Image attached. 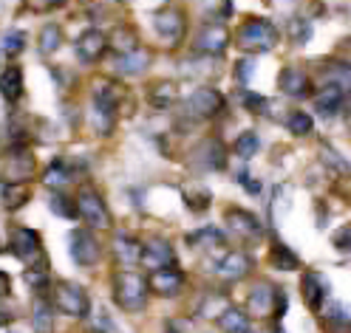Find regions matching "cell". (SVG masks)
<instances>
[{
    "instance_id": "5",
    "label": "cell",
    "mask_w": 351,
    "mask_h": 333,
    "mask_svg": "<svg viewBox=\"0 0 351 333\" xmlns=\"http://www.w3.org/2000/svg\"><path fill=\"white\" fill-rule=\"evenodd\" d=\"M77 209H80V220L85 224V229H94V232H102V229H111V209H108L105 198L99 195L97 187H82L80 195H77Z\"/></svg>"
},
{
    "instance_id": "34",
    "label": "cell",
    "mask_w": 351,
    "mask_h": 333,
    "mask_svg": "<svg viewBox=\"0 0 351 333\" xmlns=\"http://www.w3.org/2000/svg\"><path fill=\"white\" fill-rule=\"evenodd\" d=\"M283 124H287V130L298 139H306V136H312L315 133V119L306 114V110H292V114L283 119Z\"/></svg>"
},
{
    "instance_id": "45",
    "label": "cell",
    "mask_w": 351,
    "mask_h": 333,
    "mask_svg": "<svg viewBox=\"0 0 351 333\" xmlns=\"http://www.w3.org/2000/svg\"><path fill=\"white\" fill-rule=\"evenodd\" d=\"M252 74H255V59L252 57H244V59L235 62V79H238L241 88H250Z\"/></svg>"
},
{
    "instance_id": "30",
    "label": "cell",
    "mask_w": 351,
    "mask_h": 333,
    "mask_svg": "<svg viewBox=\"0 0 351 333\" xmlns=\"http://www.w3.org/2000/svg\"><path fill=\"white\" fill-rule=\"evenodd\" d=\"M62 40H65L62 26H60V23H46V26L40 29V34H37V54H40V57L57 54L60 46H62Z\"/></svg>"
},
{
    "instance_id": "26",
    "label": "cell",
    "mask_w": 351,
    "mask_h": 333,
    "mask_svg": "<svg viewBox=\"0 0 351 333\" xmlns=\"http://www.w3.org/2000/svg\"><path fill=\"white\" fill-rule=\"evenodd\" d=\"M114 68H117V74H122V77H142V74L150 68V54L142 51V49L130 51V54H119V57L114 59Z\"/></svg>"
},
{
    "instance_id": "52",
    "label": "cell",
    "mask_w": 351,
    "mask_h": 333,
    "mask_svg": "<svg viewBox=\"0 0 351 333\" xmlns=\"http://www.w3.org/2000/svg\"><path fill=\"white\" fill-rule=\"evenodd\" d=\"M12 291V277L6 271H0V299H6Z\"/></svg>"
},
{
    "instance_id": "37",
    "label": "cell",
    "mask_w": 351,
    "mask_h": 333,
    "mask_svg": "<svg viewBox=\"0 0 351 333\" xmlns=\"http://www.w3.org/2000/svg\"><path fill=\"white\" fill-rule=\"evenodd\" d=\"M108 46H111L117 54H130V51H136V34L130 31V26H119L114 29L111 34H108Z\"/></svg>"
},
{
    "instance_id": "20",
    "label": "cell",
    "mask_w": 351,
    "mask_h": 333,
    "mask_svg": "<svg viewBox=\"0 0 351 333\" xmlns=\"http://www.w3.org/2000/svg\"><path fill=\"white\" fill-rule=\"evenodd\" d=\"M37 172V161L29 150L6 152V184H29Z\"/></svg>"
},
{
    "instance_id": "29",
    "label": "cell",
    "mask_w": 351,
    "mask_h": 333,
    "mask_svg": "<svg viewBox=\"0 0 351 333\" xmlns=\"http://www.w3.org/2000/svg\"><path fill=\"white\" fill-rule=\"evenodd\" d=\"M54 317L57 310L49 297H37L32 305V328L34 333H54Z\"/></svg>"
},
{
    "instance_id": "50",
    "label": "cell",
    "mask_w": 351,
    "mask_h": 333,
    "mask_svg": "<svg viewBox=\"0 0 351 333\" xmlns=\"http://www.w3.org/2000/svg\"><path fill=\"white\" fill-rule=\"evenodd\" d=\"M14 319H17V308H14V305H9L6 299H0V328L12 325Z\"/></svg>"
},
{
    "instance_id": "28",
    "label": "cell",
    "mask_w": 351,
    "mask_h": 333,
    "mask_svg": "<svg viewBox=\"0 0 351 333\" xmlns=\"http://www.w3.org/2000/svg\"><path fill=\"white\" fill-rule=\"evenodd\" d=\"M117 119H119V107L94 102V107H91V127H94L97 136H111V133L117 130Z\"/></svg>"
},
{
    "instance_id": "32",
    "label": "cell",
    "mask_w": 351,
    "mask_h": 333,
    "mask_svg": "<svg viewBox=\"0 0 351 333\" xmlns=\"http://www.w3.org/2000/svg\"><path fill=\"white\" fill-rule=\"evenodd\" d=\"M23 280L29 285V291H34L40 297H46V291H51V285H54L46 265H29V269L23 271Z\"/></svg>"
},
{
    "instance_id": "49",
    "label": "cell",
    "mask_w": 351,
    "mask_h": 333,
    "mask_svg": "<svg viewBox=\"0 0 351 333\" xmlns=\"http://www.w3.org/2000/svg\"><path fill=\"white\" fill-rule=\"evenodd\" d=\"M167 333H193V319L187 317H176L167 322Z\"/></svg>"
},
{
    "instance_id": "4",
    "label": "cell",
    "mask_w": 351,
    "mask_h": 333,
    "mask_svg": "<svg viewBox=\"0 0 351 333\" xmlns=\"http://www.w3.org/2000/svg\"><path fill=\"white\" fill-rule=\"evenodd\" d=\"M227 110V96L210 85H199L184 96L182 102V116L193 119V122H210L218 119Z\"/></svg>"
},
{
    "instance_id": "2",
    "label": "cell",
    "mask_w": 351,
    "mask_h": 333,
    "mask_svg": "<svg viewBox=\"0 0 351 333\" xmlns=\"http://www.w3.org/2000/svg\"><path fill=\"white\" fill-rule=\"evenodd\" d=\"M235 42H238V49L247 54H267L280 42V31L272 20L247 17L235 31Z\"/></svg>"
},
{
    "instance_id": "41",
    "label": "cell",
    "mask_w": 351,
    "mask_h": 333,
    "mask_svg": "<svg viewBox=\"0 0 351 333\" xmlns=\"http://www.w3.org/2000/svg\"><path fill=\"white\" fill-rule=\"evenodd\" d=\"M320 317L335 328H351V310L343 302H328V308L320 310Z\"/></svg>"
},
{
    "instance_id": "24",
    "label": "cell",
    "mask_w": 351,
    "mask_h": 333,
    "mask_svg": "<svg viewBox=\"0 0 351 333\" xmlns=\"http://www.w3.org/2000/svg\"><path fill=\"white\" fill-rule=\"evenodd\" d=\"M147 102L153 110H170L176 102H179V85L170 82V79L153 82L150 91H147Z\"/></svg>"
},
{
    "instance_id": "42",
    "label": "cell",
    "mask_w": 351,
    "mask_h": 333,
    "mask_svg": "<svg viewBox=\"0 0 351 333\" xmlns=\"http://www.w3.org/2000/svg\"><path fill=\"white\" fill-rule=\"evenodd\" d=\"M312 20L306 17H289V40L295 46H306V42L312 40Z\"/></svg>"
},
{
    "instance_id": "7",
    "label": "cell",
    "mask_w": 351,
    "mask_h": 333,
    "mask_svg": "<svg viewBox=\"0 0 351 333\" xmlns=\"http://www.w3.org/2000/svg\"><path fill=\"white\" fill-rule=\"evenodd\" d=\"M230 46V29L224 26V20H210L204 23L199 31H195L193 40V49L195 54H204V57H221Z\"/></svg>"
},
{
    "instance_id": "31",
    "label": "cell",
    "mask_w": 351,
    "mask_h": 333,
    "mask_svg": "<svg viewBox=\"0 0 351 333\" xmlns=\"http://www.w3.org/2000/svg\"><path fill=\"white\" fill-rule=\"evenodd\" d=\"M227 308H230V302H227V297L221 291H210V294H204L199 299V305H195V319L199 317L202 319H218Z\"/></svg>"
},
{
    "instance_id": "40",
    "label": "cell",
    "mask_w": 351,
    "mask_h": 333,
    "mask_svg": "<svg viewBox=\"0 0 351 333\" xmlns=\"http://www.w3.org/2000/svg\"><path fill=\"white\" fill-rule=\"evenodd\" d=\"M238 99H241V105H244V110H250L252 116H263V114H267V107L272 105L267 96L258 94V91H252V88H241Z\"/></svg>"
},
{
    "instance_id": "10",
    "label": "cell",
    "mask_w": 351,
    "mask_h": 333,
    "mask_svg": "<svg viewBox=\"0 0 351 333\" xmlns=\"http://www.w3.org/2000/svg\"><path fill=\"white\" fill-rule=\"evenodd\" d=\"M147 285H150V294H156V297H162V299H173V297H179V294L184 291L187 274L179 269V265H167V269L150 271Z\"/></svg>"
},
{
    "instance_id": "51",
    "label": "cell",
    "mask_w": 351,
    "mask_h": 333,
    "mask_svg": "<svg viewBox=\"0 0 351 333\" xmlns=\"http://www.w3.org/2000/svg\"><path fill=\"white\" fill-rule=\"evenodd\" d=\"M29 3H32L34 9H40V12H49V9H60V6H65L69 0H29Z\"/></svg>"
},
{
    "instance_id": "35",
    "label": "cell",
    "mask_w": 351,
    "mask_h": 333,
    "mask_svg": "<svg viewBox=\"0 0 351 333\" xmlns=\"http://www.w3.org/2000/svg\"><path fill=\"white\" fill-rule=\"evenodd\" d=\"M182 198H184L187 209H193V212H207V209H210V201H213L210 189H207V187H199V184L182 187Z\"/></svg>"
},
{
    "instance_id": "22",
    "label": "cell",
    "mask_w": 351,
    "mask_h": 333,
    "mask_svg": "<svg viewBox=\"0 0 351 333\" xmlns=\"http://www.w3.org/2000/svg\"><path fill=\"white\" fill-rule=\"evenodd\" d=\"M187 243L193 249H202V252H218L221 254V246H227V235L218 229V226H213V224H207V226H202V229H195V232H190L187 235Z\"/></svg>"
},
{
    "instance_id": "8",
    "label": "cell",
    "mask_w": 351,
    "mask_h": 333,
    "mask_svg": "<svg viewBox=\"0 0 351 333\" xmlns=\"http://www.w3.org/2000/svg\"><path fill=\"white\" fill-rule=\"evenodd\" d=\"M252 271V257L244 249H227L218 254V260L213 263V274L224 282H235V280H244Z\"/></svg>"
},
{
    "instance_id": "21",
    "label": "cell",
    "mask_w": 351,
    "mask_h": 333,
    "mask_svg": "<svg viewBox=\"0 0 351 333\" xmlns=\"http://www.w3.org/2000/svg\"><path fill=\"white\" fill-rule=\"evenodd\" d=\"M74 178H77V170H74L69 161H65L62 155L51 159V164L43 170V187H49V189H54V192H62Z\"/></svg>"
},
{
    "instance_id": "36",
    "label": "cell",
    "mask_w": 351,
    "mask_h": 333,
    "mask_svg": "<svg viewBox=\"0 0 351 333\" xmlns=\"http://www.w3.org/2000/svg\"><path fill=\"white\" fill-rule=\"evenodd\" d=\"M49 209H51L57 217H65V220H80L77 201H74V198H69L65 192H51V198H49Z\"/></svg>"
},
{
    "instance_id": "25",
    "label": "cell",
    "mask_w": 351,
    "mask_h": 333,
    "mask_svg": "<svg viewBox=\"0 0 351 333\" xmlns=\"http://www.w3.org/2000/svg\"><path fill=\"white\" fill-rule=\"evenodd\" d=\"M215 322H218V328H221V333H255L252 330V317L247 314V308H238V305H230Z\"/></svg>"
},
{
    "instance_id": "15",
    "label": "cell",
    "mask_w": 351,
    "mask_h": 333,
    "mask_svg": "<svg viewBox=\"0 0 351 333\" xmlns=\"http://www.w3.org/2000/svg\"><path fill=\"white\" fill-rule=\"evenodd\" d=\"M224 142L218 139H204L199 147L193 150V170L199 172H218L227 167V155H224Z\"/></svg>"
},
{
    "instance_id": "13",
    "label": "cell",
    "mask_w": 351,
    "mask_h": 333,
    "mask_svg": "<svg viewBox=\"0 0 351 333\" xmlns=\"http://www.w3.org/2000/svg\"><path fill=\"white\" fill-rule=\"evenodd\" d=\"M9 252L23 260V263H32L40 257L43 252V237L37 229H29V226H14L12 235H9Z\"/></svg>"
},
{
    "instance_id": "33",
    "label": "cell",
    "mask_w": 351,
    "mask_h": 333,
    "mask_svg": "<svg viewBox=\"0 0 351 333\" xmlns=\"http://www.w3.org/2000/svg\"><path fill=\"white\" fill-rule=\"evenodd\" d=\"M232 150H235V155H238L241 161L255 159L258 150H261L258 133H255V130H241V133H238V139H235V144H232Z\"/></svg>"
},
{
    "instance_id": "53",
    "label": "cell",
    "mask_w": 351,
    "mask_h": 333,
    "mask_svg": "<svg viewBox=\"0 0 351 333\" xmlns=\"http://www.w3.org/2000/svg\"><path fill=\"white\" fill-rule=\"evenodd\" d=\"M272 333H287V330H283L280 325H275V328H272Z\"/></svg>"
},
{
    "instance_id": "46",
    "label": "cell",
    "mask_w": 351,
    "mask_h": 333,
    "mask_svg": "<svg viewBox=\"0 0 351 333\" xmlns=\"http://www.w3.org/2000/svg\"><path fill=\"white\" fill-rule=\"evenodd\" d=\"M332 246L343 254H351V224H343L335 235H332Z\"/></svg>"
},
{
    "instance_id": "48",
    "label": "cell",
    "mask_w": 351,
    "mask_h": 333,
    "mask_svg": "<svg viewBox=\"0 0 351 333\" xmlns=\"http://www.w3.org/2000/svg\"><path fill=\"white\" fill-rule=\"evenodd\" d=\"M235 181H238V187H244L250 195H258V192H261V181H255V178H252V172H250L247 167L235 175Z\"/></svg>"
},
{
    "instance_id": "14",
    "label": "cell",
    "mask_w": 351,
    "mask_h": 333,
    "mask_svg": "<svg viewBox=\"0 0 351 333\" xmlns=\"http://www.w3.org/2000/svg\"><path fill=\"white\" fill-rule=\"evenodd\" d=\"M224 220H227V229L241 237V240H258L263 237V224L244 207H230L224 212Z\"/></svg>"
},
{
    "instance_id": "6",
    "label": "cell",
    "mask_w": 351,
    "mask_h": 333,
    "mask_svg": "<svg viewBox=\"0 0 351 333\" xmlns=\"http://www.w3.org/2000/svg\"><path fill=\"white\" fill-rule=\"evenodd\" d=\"M69 254L80 269H94V265L102 260V243L94 235V229H85V226L74 229L69 235Z\"/></svg>"
},
{
    "instance_id": "27",
    "label": "cell",
    "mask_w": 351,
    "mask_h": 333,
    "mask_svg": "<svg viewBox=\"0 0 351 333\" xmlns=\"http://www.w3.org/2000/svg\"><path fill=\"white\" fill-rule=\"evenodd\" d=\"M269 265H272V269H278V271H298L303 263H300L298 252H292L287 243L275 237L272 246H269Z\"/></svg>"
},
{
    "instance_id": "18",
    "label": "cell",
    "mask_w": 351,
    "mask_h": 333,
    "mask_svg": "<svg viewBox=\"0 0 351 333\" xmlns=\"http://www.w3.org/2000/svg\"><path fill=\"white\" fill-rule=\"evenodd\" d=\"M278 291L280 288L269 285V282H258L250 297H247V314L252 319H267V317H275V302H278Z\"/></svg>"
},
{
    "instance_id": "1",
    "label": "cell",
    "mask_w": 351,
    "mask_h": 333,
    "mask_svg": "<svg viewBox=\"0 0 351 333\" xmlns=\"http://www.w3.org/2000/svg\"><path fill=\"white\" fill-rule=\"evenodd\" d=\"M111 294L125 314H142L150 299V285L139 271L119 269L111 274Z\"/></svg>"
},
{
    "instance_id": "23",
    "label": "cell",
    "mask_w": 351,
    "mask_h": 333,
    "mask_svg": "<svg viewBox=\"0 0 351 333\" xmlns=\"http://www.w3.org/2000/svg\"><path fill=\"white\" fill-rule=\"evenodd\" d=\"M23 68L20 65H9V68L0 71V96H3V102L9 105H17L20 99H23Z\"/></svg>"
},
{
    "instance_id": "17",
    "label": "cell",
    "mask_w": 351,
    "mask_h": 333,
    "mask_svg": "<svg viewBox=\"0 0 351 333\" xmlns=\"http://www.w3.org/2000/svg\"><path fill=\"white\" fill-rule=\"evenodd\" d=\"M142 265L150 271L167 269V265H176V249L167 237H150L147 243H142Z\"/></svg>"
},
{
    "instance_id": "44",
    "label": "cell",
    "mask_w": 351,
    "mask_h": 333,
    "mask_svg": "<svg viewBox=\"0 0 351 333\" xmlns=\"http://www.w3.org/2000/svg\"><path fill=\"white\" fill-rule=\"evenodd\" d=\"M320 152H323V161H326L328 167H332L335 172H343V175H348V172H351V164L343 159V155H340L337 150H332L328 144H323V147H320Z\"/></svg>"
},
{
    "instance_id": "43",
    "label": "cell",
    "mask_w": 351,
    "mask_h": 333,
    "mask_svg": "<svg viewBox=\"0 0 351 333\" xmlns=\"http://www.w3.org/2000/svg\"><path fill=\"white\" fill-rule=\"evenodd\" d=\"M210 20H224L232 14V0H195Z\"/></svg>"
},
{
    "instance_id": "9",
    "label": "cell",
    "mask_w": 351,
    "mask_h": 333,
    "mask_svg": "<svg viewBox=\"0 0 351 333\" xmlns=\"http://www.w3.org/2000/svg\"><path fill=\"white\" fill-rule=\"evenodd\" d=\"M153 29L167 46H179L187 34V17L179 9H159L153 12Z\"/></svg>"
},
{
    "instance_id": "11",
    "label": "cell",
    "mask_w": 351,
    "mask_h": 333,
    "mask_svg": "<svg viewBox=\"0 0 351 333\" xmlns=\"http://www.w3.org/2000/svg\"><path fill=\"white\" fill-rule=\"evenodd\" d=\"M278 88H280V94L289 96V99H309V96H315L312 77H309V71H303L300 65H287V68H280Z\"/></svg>"
},
{
    "instance_id": "3",
    "label": "cell",
    "mask_w": 351,
    "mask_h": 333,
    "mask_svg": "<svg viewBox=\"0 0 351 333\" xmlns=\"http://www.w3.org/2000/svg\"><path fill=\"white\" fill-rule=\"evenodd\" d=\"M49 299H51L54 310L62 317H71V319H88L91 317V297H88V288L74 282V280L54 282Z\"/></svg>"
},
{
    "instance_id": "19",
    "label": "cell",
    "mask_w": 351,
    "mask_h": 333,
    "mask_svg": "<svg viewBox=\"0 0 351 333\" xmlns=\"http://www.w3.org/2000/svg\"><path fill=\"white\" fill-rule=\"evenodd\" d=\"M111 254L119 263V269H134V265L142 263V243L130 232H117L111 243Z\"/></svg>"
},
{
    "instance_id": "16",
    "label": "cell",
    "mask_w": 351,
    "mask_h": 333,
    "mask_svg": "<svg viewBox=\"0 0 351 333\" xmlns=\"http://www.w3.org/2000/svg\"><path fill=\"white\" fill-rule=\"evenodd\" d=\"M300 291H303V302H306V308H309L312 314L320 317V310H323L326 302H328V291H332L328 280H326L320 271H306L303 280H300Z\"/></svg>"
},
{
    "instance_id": "38",
    "label": "cell",
    "mask_w": 351,
    "mask_h": 333,
    "mask_svg": "<svg viewBox=\"0 0 351 333\" xmlns=\"http://www.w3.org/2000/svg\"><path fill=\"white\" fill-rule=\"evenodd\" d=\"M26 51V31H20V29H9L3 37H0V54L14 59Z\"/></svg>"
},
{
    "instance_id": "12",
    "label": "cell",
    "mask_w": 351,
    "mask_h": 333,
    "mask_svg": "<svg viewBox=\"0 0 351 333\" xmlns=\"http://www.w3.org/2000/svg\"><path fill=\"white\" fill-rule=\"evenodd\" d=\"M108 49H111L108 46V34L99 29H85L74 42V54H77L80 65H97Z\"/></svg>"
},
{
    "instance_id": "47",
    "label": "cell",
    "mask_w": 351,
    "mask_h": 333,
    "mask_svg": "<svg viewBox=\"0 0 351 333\" xmlns=\"http://www.w3.org/2000/svg\"><path fill=\"white\" fill-rule=\"evenodd\" d=\"M91 333H119V328L105 310H99L97 317H91Z\"/></svg>"
},
{
    "instance_id": "54",
    "label": "cell",
    "mask_w": 351,
    "mask_h": 333,
    "mask_svg": "<svg viewBox=\"0 0 351 333\" xmlns=\"http://www.w3.org/2000/svg\"><path fill=\"white\" fill-rule=\"evenodd\" d=\"M0 192H3V178H0Z\"/></svg>"
},
{
    "instance_id": "39",
    "label": "cell",
    "mask_w": 351,
    "mask_h": 333,
    "mask_svg": "<svg viewBox=\"0 0 351 333\" xmlns=\"http://www.w3.org/2000/svg\"><path fill=\"white\" fill-rule=\"evenodd\" d=\"M0 198H3V207L9 212H14V209H20L32 198V189H29V184H3Z\"/></svg>"
}]
</instances>
